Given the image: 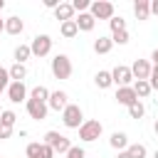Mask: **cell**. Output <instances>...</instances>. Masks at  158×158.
Returning a JSON list of instances; mask_svg holds the SVG:
<instances>
[{
  "label": "cell",
  "mask_w": 158,
  "mask_h": 158,
  "mask_svg": "<svg viewBox=\"0 0 158 158\" xmlns=\"http://www.w3.org/2000/svg\"><path fill=\"white\" fill-rule=\"evenodd\" d=\"M30 52H32L35 57H47V54L52 52V37H49V35H37V37H32Z\"/></svg>",
  "instance_id": "obj_6"
},
{
  "label": "cell",
  "mask_w": 158,
  "mask_h": 158,
  "mask_svg": "<svg viewBox=\"0 0 158 158\" xmlns=\"http://www.w3.org/2000/svg\"><path fill=\"white\" fill-rule=\"evenodd\" d=\"M0 114H2V109H0Z\"/></svg>",
  "instance_id": "obj_45"
},
{
  "label": "cell",
  "mask_w": 158,
  "mask_h": 158,
  "mask_svg": "<svg viewBox=\"0 0 158 158\" xmlns=\"http://www.w3.org/2000/svg\"><path fill=\"white\" fill-rule=\"evenodd\" d=\"M109 27H111V35H114V32H121V30H126V20H123L121 15H118V17L114 15V17L109 20Z\"/></svg>",
  "instance_id": "obj_28"
},
{
  "label": "cell",
  "mask_w": 158,
  "mask_h": 158,
  "mask_svg": "<svg viewBox=\"0 0 158 158\" xmlns=\"http://www.w3.org/2000/svg\"><path fill=\"white\" fill-rule=\"evenodd\" d=\"M156 101H158V99H156Z\"/></svg>",
  "instance_id": "obj_46"
},
{
  "label": "cell",
  "mask_w": 158,
  "mask_h": 158,
  "mask_svg": "<svg viewBox=\"0 0 158 158\" xmlns=\"http://www.w3.org/2000/svg\"><path fill=\"white\" fill-rule=\"evenodd\" d=\"M151 59H153V67H158V49H153V54H151Z\"/></svg>",
  "instance_id": "obj_39"
},
{
  "label": "cell",
  "mask_w": 158,
  "mask_h": 158,
  "mask_svg": "<svg viewBox=\"0 0 158 158\" xmlns=\"http://www.w3.org/2000/svg\"><path fill=\"white\" fill-rule=\"evenodd\" d=\"M74 22H77L79 32H91V30H94V25H96V20H94L89 12H79V17H77Z\"/></svg>",
  "instance_id": "obj_16"
},
{
  "label": "cell",
  "mask_w": 158,
  "mask_h": 158,
  "mask_svg": "<svg viewBox=\"0 0 158 158\" xmlns=\"http://www.w3.org/2000/svg\"><path fill=\"white\" fill-rule=\"evenodd\" d=\"M143 114H146V106H143L141 101H133V104L128 106V116H131V118H143Z\"/></svg>",
  "instance_id": "obj_26"
},
{
  "label": "cell",
  "mask_w": 158,
  "mask_h": 158,
  "mask_svg": "<svg viewBox=\"0 0 158 158\" xmlns=\"http://www.w3.org/2000/svg\"><path fill=\"white\" fill-rule=\"evenodd\" d=\"M49 69H52V77H54V79H69V77H72V59H69L67 54H57V57L52 59Z\"/></svg>",
  "instance_id": "obj_1"
},
{
  "label": "cell",
  "mask_w": 158,
  "mask_h": 158,
  "mask_svg": "<svg viewBox=\"0 0 158 158\" xmlns=\"http://www.w3.org/2000/svg\"><path fill=\"white\" fill-rule=\"evenodd\" d=\"M116 158H128V156H126V151H121V153H118Z\"/></svg>",
  "instance_id": "obj_40"
},
{
  "label": "cell",
  "mask_w": 158,
  "mask_h": 158,
  "mask_svg": "<svg viewBox=\"0 0 158 158\" xmlns=\"http://www.w3.org/2000/svg\"><path fill=\"white\" fill-rule=\"evenodd\" d=\"M86 153H84V148H79V146H72L69 151H67V158H84Z\"/></svg>",
  "instance_id": "obj_33"
},
{
  "label": "cell",
  "mask_w": 158,
  "mask_h": 158,
  "mask_svg": "<svg viewBox=\"0 0 158 158\" xmlns=\"http://www.w3.org/2000/svg\"><path fill=\"white\" fill-rule=\"evenodd\" d=\"M146 146L143 143H128V148H126V156L128 158H146Z\"/></svg>",
  "instance_id": "obj_24"
},
{
  "label": "cell",
  "mask_w": 158,
  "mask_h": 158,
  "mask_svg": "<svg viewBox=\"0 0 158 158\" xmlns=\"http://www.w3.org/2000/svg\"><path fill=\"white\" fill-rule=\"evenodd\" d=\"M54 17H57V20H62V22L74 20V7H72V2H59V5H57V10H54Z\"/></svg>",
  "instance_id": "obj_15"
},
{
  "label": "cell",
  "mask_w": 158,
  "mask_h": 158,
  "mask_svg": "<svg viewBox=\"0 0 158 158\" xmlns=\"http://www.w3.org/2000/svg\"><path fill=\"white\" fill-rule=\"evenodd\" d=\"M111 79H114V84H118V86H131V84H133L131 67H123V64L114 67V69H111Z\"/></svg>",
  "instance_id": "obj_7"
},
{
  "label": "cell",
  "mask_w": 158,
  "mask_h": 158,
  "mask_svg": "<svg viewBox=\"0 0 158 158\" xmlns=\"http://www.w3.org/2000/svg\"><path fill=\"white\" fill-rule=\"evenodd\" d=\"M7 86H10V74H7L5 67H0V94L7 91Z\"/></svg>",
  "instance_id": "obj_31"
},
{
  "label": "cell",
  "mask_w": 158,
  "mask_h": 158,
  "mask_svg": "<svg viewBox=\"0 0 158 158\" xmlns=\"http://www.w3.org/2000/svg\"><path fill=\"white\" fill-rule=\"evenodd\" d=\"M94 84H96L99 89H109V86L114 84V79H111V72H106V69L96 72V77H94Z\"/></svg>",
  "instance_id": "obj_20"
},
{
  "label": "cell",
  "mask_w": 158,
  "mask_h": 158,
  "mask_svg": "<svg viewBox=\"0 0 158 158\" xmlns=\"http://www.w3.org/2000/svg\"><path fill=\"white\" fill-rule=\"evenodd\" d=\"M7 74H10V81H22L25 77H27V69H25V64H12L10 69H7Z\"/></svg>",
  "instance_id": "obj_22"
},
{
  "label": "cell",
  "mask_w": 158,
  "mask_h": 158,
  "mask_svg": "<svg viewBox=\"0 0 158 158\" xmlns=\"http://www.w3.org/2000/svg\"><path fill=\"white\" fill-rule=\"evenodd\" d=\"M148 84H151V89H156V91H158V67H153V69H151Z\"/></svg>",
  "instance_id": "obj_34"
},
{
  "label": "cell",
  "mask_w": 158,
  "mask_h": 158,
  "mask_svg": "<svg viewBox=\"0 0 158 158\" xmlns=\"http://www.w3.org/2000/svg\"><path fill=\"white\" fill-rule=\"evenodd\" d=\"M30 99H35V101H44V104H47V99H49V89L40 84V86H35V89L30 91Z\"/></svg>",
  "instance_id": "obj_25"
},
{
  "label": "cell",
  "mask_w": 158,
  "mask_h": 158,
  "mask_svg": "<svg viewBox=\"0 0 158 158\" xmlns=\"http://www.w3.org/2000/svg\"><path fill=\"white\" fill-rule=\"evenodd\" d=\"M2 7H5V0H0V10H2Z\"/></svg>",
  "instance_id": "obj_43"
},
{
  "label": "cell",
  "mask_w": 158,
  "mask_h": 158,
  "mask_svg": "<svg viewBox=\"0 0 158 158\" xmlns=\"http://www.w3.org/2000/svg\"><path fill=\"white\" fill-rule=\"evenodd\" d=\"M59 35H62L64 40H72V37H77V35H79V27H77V22H74V20H67V22H62V25H59Z\"/></svg>",
  "instance_id": "obj_17"
},
{
  "label": "cell",
  "mask_w": 158,
  "mask_h": 158,
  "mask_svg": "<svg viewBox=\"0 0 158 158\" xmlns=\"http://www.w3.org/2000/svg\"><path fill=\"white\" fill-rule=\"evenodd\" d=\"M37 158H54V151H52L49 146H44V143H42V148H40V156H37Z\"/></svg>",
  "instance_id": "obj_35"
},
{
  "label": "cell",
  "mask_w": 158,
  "mask_h": 158,
  "mask_svg": "<svg viewBox=\"0 0 158 158\" xmlns=\"http://www.w3.org/2000/svg\"><path fill=\"white\" fill-rule=\"evenodd\" d=\"M22 30H25V22L20 17H7L5 20V32L7 35H20Z\"/></svg>",
  "instance_id": "obj_18"
},
{
  "label": "cell",
  "mask_w": 158,
  "mask_h": 158,
  "mask_svg": "<svg viewBox=\"0 0 158 158\" xmlns=\"http://www.w3.org/2000/svg\"><path fill=\"white\" fill-rule=\"evenodd\" d=\"M40 148H42V143H30V146L25 148L27 158H37V156H40Z\"/></svg>",
  "instance_id": "obj_32"
},
{
  "label": "cell",
  "mask_w": 158,
  "mask_h": 158,
  "mask_svg": "<svg viewBox=\"0 0 158 158\" xmlns=\"http://www.w3.org/2000/svg\"><path fill=\"white\" fill-rule=\"evenodd\" d=\"M89 15L94 20H111L114 17V5L109 0H94L89 7Z\"/></svg>",
  "instance_id": "obj_5"
},
{
  "label": "cell",
  "mask_w": 158,
  "mask_h": 158,
  "mask_svg": "<svg viewBox=\"0 0 158 158\" xmlns=\"http://www.w3.org/2000/svg\"><path fill=\"white\" fill-rule=\"evenodd\" d=\"M109 143H111V148H116V151L121 153V151H126V148H128V136H126L123 131H114V133H111V138H109Z\"/></svg>",
  "instance_id": "obj_13"
},
{
  "label": "cell",
  "mask_w": 158,
  "mask_h": 158,
  "mask_svg": "<svg viewBox=\"0 0 158 158\" xmlns=\"http://www.w3.org/2000/svg\"><path fill=\"white\" fill-rule=\"evenodd\" d=\"M101 131H104L101 121H96V118H89V121H84V123L79 126V138H81L84 143H91V141H96V138L101 136Z\"/></svg>",
  "instance_id": "obj_3"
},
{
  "label": "cell",
  "mask_w": 158,
  "mask_h": 158,
  "mask_svg": "<svg viewBox=\"0 0 158 158\" xmlns=\"http://www.w3.org/2000/svg\"><path fill=\"white\" fill-rule=\"evenodd\" d=\"M111 47H114L111 37H99V40H94V52H96V54H109Z\"/></svg>",
  "instance_id": "obj_19"
},
{
  "label": "cell",
  "mask_w": 158,
  "mask_h": 158,
  "mask_svg": "<svg viewBox=\"0 0 158 158\" xmlns=\"http://www.w3.org/2000/svg\"><path fill=\"white\" fill-rule=\"evenodd\" d=\"M116 101L121 104V106H131L133 101H141L138 96H136V91H133V86H118V91H116Z\"/></svg>",
  "instance_id": "obj_12"
},
{
  "label": "cell",
  "mask_w": 158,
  "mask_h": 158,
  "mask_svg": "<svg viewBox=\"0 0 158 158\" xmlns=\"http://www.w3.org/2000/svg\"><path fill=\"white\" fill-rule=\"evenodd\" d=\"M44 146H49L54 153H67V151L72 148L69 138L62 136L59 131H47V133H44Z\"/></svg>",
  "instance_id": "obj_4"
},
{
  "label": "cell",
  "mask_w": 158,
  "mask_h": 158,
  "mask_svg": "<svg viewBox=\"0 0 158 158\" xmlns=\"http://www.w3.org/2000/svg\"><path fill=\"white\" fill-rule=\"evenodd\" d=\"M151 69H153V64H151L148 59H136V62L131 64V74H133V79H146V81H148Z\"/></svg>",
  "instance_id": "obj_11"
},
{
  "label": "cell",
  "mask_w": 158,
  "mask_h": 158,
  "mask_svg": "<svg viewBox=\"0 0 158 158\" xmlns=\"http://www.w3.org/2000/svg\"><path fill=\"white\" fill-rule=\"evenodd\" d=\"M15 121H17V114H15V111L5 109V111L0 114V123H2V126H10V128H12V126H15Z\"/></svg>",
  "instance_id": "obj_27"
},
{
  "label": "cell",
  "mask_w": 158,
  "mask_h": 158,
  "mask_svg": "<svg viewBox=\"0 0 158 158\" xmlns=\"http://www.w3.org/2000/svg\"><path fill=\"white\" fill-rule=\"evenodd\" d=\"M72 7H74V12H89L91 2L89 0H72Z\"/></svg>",
  "instance_id": "obj_29"
},
{
  "label": "cell",
  "mask_w": 158,
  "mask_h": 158,
  "mask_svg": "<svg viewBox=\"0 0 158 158\" xmlns=\"http://www.w3.org/2000/svg\"><path fill=\"white\" fill-rule=\"evenodd\" d=\"M57 5H59V0H44V7H49V10H57Z\"/></svg>",
  "instance_id": "obj_37"
},
{
  "label": "cell",
  "mask_w": 158,
  "mask_h": 158,
  "mask_svg": "<svg viewBox=\"0 0 158 158\" xmlns=\"http://www.w3.org/2000/svg\"><path fill=\"white\" fill-rule=\"evenodd\" d=\"M30 57H32L30 44H17V47H15V62H17V64H25Z\"/></svg>",
  "instance_id": "obj_23"
},
{
  "label": "cell",
  "mask_w": 158,
  "mask_h": 158,
  "mask_svg": "<svg viewBox=\"0 0 158 158\" xmlns=\"http://www.w3.org/2000/svg\"><path fill=\"white\" fill-rule=\"evenodd\" d=\"M133 15H136V20H148V15H151V0H136L133 2Z\"/></svg>",
  "instance_id": "obj_14"
},
{
  "label": "cell",
  "mask_w": 158,
  "mask_h": 158,
  "mask_svg": "<svg viewBox=\"0 0 158 158\" xmlns=\"http://www.w3.org/2000/svg\"><path fill=\"white\" fill-rule=\"evenodd\" d=\"M10 136H12V128L0 123V141H5V138H10Z\"/></svg>",
  "instance_id": "obj_36"
},
{
  "label": "cell",
  "mask_w": 158,
  "mask_h": 158,
  "mask_svg": "<svg viewBox=\"0 0 158 158\" xmlns=\"http://www.w3.org/2000/svg\"><path fill=\"white\" fill-rule=\"evenodd\" d=\"M153 131H156V136H158V118H156V123H153Z\"/></svg>",
  "instance_id": "obj_42"
},
{
  "label": "cell",
  "mask_w": 158,
  "mask_h": 158,
  "mask_svg": "<svg viewBox=\"0 0 158 158\" xmlns=\"http://www.w3.org/2000/svg\"><path fill=\"white\" fill-rule=\"evenodd\" d=\"M2 30H5V20L0 17V32H2Z\"/></svg>",
  "instance_id": "obj_41"
},
{
  "label": "cell",
  "mask_w": 158,
  "mask_h": 158,
  "mask_svg": "<svg viewBox=\"0 0 158 158\" xmlns=\"http://www.w3.org/2000/svg\"><path fill=\"white\" fill-rule=\"evenodd\" d=\"M131 86H133V91H136V96H138V99H146V96L153 91V89H151V84H148L146 79H136Z\"/></svg>",
  "instance_id": "obj_21"
},
{
  "label": "cell",
  "mask_w": 158,
  "mask_h": 158,
  "mask_svg": "<svg viewBox=\"0 0 158 158\" xmlns=\"http://www.w3.org/2000/svg\"><path fill=\"white\" fill-rule=\"evenodd\" d=\"M111 42H114V44H126V42H128V30L114 32V35H111Z\"/></svg>",
  "instance_id": "obj_30"
},
{
  "label": "cell",
  "mask_w": 158,
  "mask_h": 158,
  "mask_svg": "<svg viewBox=\"0 0 158 158\" xmlns=\"http://www.w3.org/2000/svg\"><path fill=\"white\" fill-rule=\"evenodd\" d=\"M153 158H158V151H156V153H153Z\"/></svg>",
  "instance_id": "obj_44"
},
{
  "label": "cell",
  "mask_w": 158,
  "mask_h": 158,
  "mask_svg": "<svg viewBox=\"0 0 158 158\" xmlns=\"http://www.w3.org/2000/svg\"><path fill=\"white\" fill-rule=\"evenodd\" d=\"M7 99H10L12 104L27 101V86H25V81H10V86H7Z\"/></svg>",
  "instance_id": "obj_10"
},
{
  "label": "cell",
  "mask_w": 158,
  "mask_h": 158,
  "mask_svg": "<svg viewBox=\"0 0 158 158\" xmlns=\"http://www.w3.org/2000/svg\"><path fill=\"white\" fill-rule=\"evenodd\" d=\"M62 123H64L67 128H79V126L84 123V111H81V106H79V104H69V106L62 111Z\"/></svg>",
  "instance_id": "obj_2"
},
{
  "label": "cell",
  "mask_w": 158,
  "mask_h": 158,
  "mask_svg": "<svg viewBox=\"0 0 158 158\" xmlns=\"http://www.w3.org/2000/svg\"><path fill=\"white\" fill-rule=\"evenodd\" d=\"M151 12H153V15H158V0H153V2H151Z\"/></svg>",
  "instance_id": "obj_38"
},
{
  "label": "cell",
  "mask_w": 158,
  "mask_h": 158,
  "mask_svg": "<svg viewBox=\"0 0 158 158\" xmlns=\"http://www.w3.org/2000/svg\"><path fill=\"white\" fill-rule=\"evenodd\" d=\"M67 106H69V96H67V91H62V89H57V91H49L47 109H52V111H64Z\"/></svg>",
  "instance_id": "obj_8"
},
{
  "label": "cell",
  "mask_w": 158,
  "mask_h": 158,
  "mask_svg": "<svg viewBox=\"0 0 158 158\" xmlns=\"http://www.w3.org/2000/svg\"><path fill=\"white\" fill-rule=\"evenodd\" d=\"M25 106H27V114H30V118H35V121H44L47 118V104L44 101H35V99H27L25 101Z\"/></svg>",
  "instance_id": "obj_9"
}]
</instances>
